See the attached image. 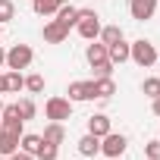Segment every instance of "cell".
<instances>
[{"label":"cell","instance_id":"24","mask_svg":"<svg viewBox=\"0 0 160 160\" xmlns=\"http://www.w3.org/2000/svg\"><path fill=\"white\" fill-rule=\"evenodd\" d=\"M57 157H60V148L50 144V141H44V144L38 148V154H35V160H57Z\"/></svg>","mask_w":160,"mask_h":160},{"label":"cell","instance_id":"19","mask_svg":"<svg viewBox=\"0 0 160 160\" xmlns=\"http://www.w3.org/2000/svg\"><path fill=\"white\" fill-rule=\"evenodd\" d=\"M19 151V138L16 135H7V132H0V157H13Z\"/></svg>","mask_w":160,"mask_h":160},{"label":"cell","instance_id":"21","mask_svg":"<svg viewBox=\"0 0 160 160\" xmlns=\"http://www.w3.org/2000/svg\"><path fill=\"white\" fill-rule=\"evenodd\" d=\"M0 132L22 138V132H25V122H22V119H3V116H0Z\"/></svg>","mask_w":160,"mask_h":160},{"label":"cell","instance_id":"8","mask_svg":"<svg viewBox=\"0 0 160 160\" xmlns=\"http://www.w3.org/2000/svg\"><path fill=\"white\" fill-rule=\"evenodd\" d=\"M66 38H69V28H66L63 22L50 19V22L44 25V41H47V44H63Z\"/></svg>","mask_w":160,"mask_h":160},{"label":"cell","instance_id":"11","mask_svg":"<svg viewBox=\"0 0 160 160\" xmlns=\"http://www.w3.org/2000/svg\"><path fill=\"white\" fill-rule=\"evenodd\" d=\"M88 132H91V135H98V138H104L107 132H113V126H110V116H104V113H94V116H88Z\"/></svg>","mask_w":160,"mask_h":160},{"label":"cell","instance_id":"36","mask_svg":"<svg viewBox=\"0 0 160 160\" xmlns=\"http://www.w3.org/2000/svg\"><path fill=\"white\" fill-rule=\"evenodd\" d=\"M0 160H10V157H0Z\"/></svg>","mask_w":160,"mask_h":160},{"label":"cell","instance_id":"35","mask_svg":"<svg viewBox=\"0 0 160 160\" xmlns=\"http://www.w3.org/2000/svg\"><path fill=\"white\" fill-rule=\"evenodd\" d=\"M0 110H3V101H0Z\"/></svg>","mask_w":160,"mask_h":160},{"label":"cell","instance_id":"15","mask_svg":"<svg viewBox=\"0 0 160 160\" xmlns=\"http://www.w3.org/2000/svg\"><path fill=\"white\" fill-rule=\"evenodd\" d=\"M41 144H44V138L35 132H22V138H19V151H25V154H38Z\"/></svg>","mask_w":160,"mask_h":160},{"label":"cell","instance_id":"25","mask_svg":"<svg viewBox=\"0 0 160 160\" xmlns=\"http://www.w3.org/2000/svg\"><path fill=\"white\" fill-rule=\"evenodd\" d=\"M19 113H22V119H25V122H28V119H35V113H38L35 101H32V98H22V101H19Z\"/></svg>","mask_w":160,"mask_h":160},{"label":"cell","instance_id":"33","mask_svg":"<svg viewBox=\"0 0 160 160\" xmlns=\"http://www.w3.org/2000/svg\"><path fill=\"white\" fill-rule=\"evenodd\" d=\"M107 160H122V157H107Z\"/></svg>","mask_w":160,"mask_h":160},{"label":"cell","instance_id":"29","mask_svg":"<svg viewBox=\"0 0 160 160\" xmlns=\"http://www.w3.org/2000/svg\"><path fill=\"white\" fill-rule=\"evenodd\" d=\"M10 160H35V154H25V151H16Z\"/></svg>","mask_w":160,"mask_h":160},{"label":"cell","instance_id":"7","mask_svg":"<svg viewBox=\"0 0 160 160\" xmlns=\"http://www.w3.org/2000/svg\"><path fill=\"white\" fill-rule=\"evenodd\" d=\"M66 94H69V101H72V104H82V101H94V82H72Z\"/></svg>","mask_w":160,"mask_h":160},{"label":"cell","instance_id":"32","mask_svg":"<svg viewBox=\"0 0 160 160\" xmlns=\"http://www.w3.org/2000/svg\"><path fill=\"white\" fill-rule=\"evenodd\" d=\"M0 94H7V82H3V72H0Z\"/></svg>","mask_w":160,"mask_h":160},{"label":"cell","instance_id":"18","mask_svg":"<svg viewBox=\"0 0 160 160\" xmlns=\"http://www.w3.org/2000/svg\"><path fill=\"white\" fill-rule=\"evenodd\" d=\"M60 7H63L60 0H32V10H35L38 16H53Z\"/></svg>","mask_w":160,"mask_h":160},{"label":"cell","instance_id":"2","mask_svg":"<svg viewBox=\"0 0 160 160\" xmlns=\"http://www.w3.org/2000/svg\"><path fill=\"white\" fill-rule=\"evenodd\" d=\"M75 28H78V35H82L85 41H98V35H101V16L94 10H78Z\"/></svg>","mask_w":160,"mask_h":160},{"label":"cell","instance_id":"12","mask_svg":"<svg viewBox=\"0 0 160 160\" xmlns=\"http://www.w3.org/2000/svg\"><path fill=\"white\" fill-rule=\"evenodd\" d=\"M41 138L60 148V144L66 141V126H63V122H47V126H44V132H41Z\"/></svg>","mask_w":160,"mask_h":160},{"label":"cell","instance_id":"34","mask_svg":"<svg viewBox=\"0 0 160 160\" xmlns=\"http://www.w3.org/2000/svg\"><path fill=\"white\" fill-rule=\"evenodd\" d=\"M60 3H69V0H60Z\"/></svg>","mask_w":160,"mask_h":160},{"label":"cell","instance_id":"17","mask_svg":"<svg viewBox=\"0 0 160 160\" xmlns=\"http://www.w3.org/2000/svg\"><path fill=\"white\" fill-rule=\"evenodd\" d=\"M107 57H110L113 66H116V63H126V60H129V44H126V38H122L119 44H110V47H107Z\"/></svg>","mask_w":160,"mask_h":160},{"label":"cell","instance_id":"31","mask_svg":"<svg viewBox=\"0 0 160 160\" xmlns=\"http://www.w3.org/2000/svg\"><path fill=\"white\" fill-rule=\"evenodd\" d=\"M0 66H7V50H3V44H0Z\"/></svg>","mask_w":160,"mask_h":160},{"label":"cell","instance_id":"28","mask_svg":"<svg viewBox=\"0 0 160 160\" xmlns=\"http://www.w3.org/2000/svg\"><path fill=\"white\" fill-rule=\"evenodd\" d=\"M94 69V78H107V75H113V63L107 60V63H98V66H91Z\"/></svg>","mask_w":160,"mask_h":160},{"label":"cell","instance_id":"13","mask_svg":"<svg viewBox=\"0 0 160 160\" xmlns=\"http://www.w3.org/2000/svg\"><path fill=\"white\" fill-rule=\"evenodd\" d=\"M78 154H82V157H98L101 154V138L98 135H82V138H78Z\"/></svg>","mask_w":160,"mask_h":160},{"label":"cell","instance_id":"20","mask_svg":"<svg viewBox=\"0 0 160 160\" xmlns=\"http://www.w3.org/2000/svg\"><path fill=\"white\" fill-rule=\"evenodd\" d=\"M3 82H7V91H22L25 88V75L10 69V72H3Z\"/></svg>","mask_w":160,"mask_h":160},{"label":"cell","instance_id":"16","mask_svg":"<svg viewBox=\"0 0 160 160\" xmlns=\"http://www.w3.org/2000/svg\"><path fill=\"white\" fill-rule=\"evenodd\" d=\"M98 38H101V44H107V47H110V44H119V41H122V28H119V25H101V35H98Z\"/></svg>","mask_w":160,"mask_h":160},{"label":"cell","instance_id":"27","mask_svg":"<svg viewBox=\"0 0 160 160\" xmlns=\"http://www.w3.org/2000/svg\"><path fill=\"white\" fill-rule=\"evenodd\" d=\"M144 157L148 160H160V138H154V141L144 144Z\"/></svg>","mask_w":160,"mask_h":160},{"label":"cell","instance_id":"23","mask_svg":"<svg viewBox=\"0 0 160 160\" xmlns=\"http://www.w3.org/2000/svg\"><path fill=\"white\" fill-rule=\"evenodd\" d=\"M16 19V3L13 0H0V25H7Z\"/></svg>","mask_w":160,"mask_h":160},{"label":"cell","instance_id":"30","mask_svg":"<svg viewBox=\"0 0 160 160\" xmlns=\"http://www.w3.org/2000/svg\"><path fill=\"white\" fill-rule=\"evenodd\" d=\"M151 107H154V116H160V98H154V104H151Z\"/></svg>","mask_w":160,"mask_h":160},{"label":"cell","instance_id":"9","mask_svg":"<svg viewBox=\"0 0 160 160\" xmlns=\"http://www.w3.org/2000/svg\"><path fill=\"white\" fill-rule=\"evenodd\" d=\"M91 82H94V98H98V101H110V98L116 94L113 75H107V78H91Z\"/></svg>","mask_w":160,"mask_h":160},{"label":"cell","instance_id":"4","mask_svg":"<svg viewBox=\"0 0 160 160\" xmlns=\"http://www.w3.org/2000/svg\"><path fill=\"white\" fill-rule=\"evenodd\" d=\"M44 113L50 122H66V119H72V101L69 98H47Z\"/></svg>","mask_w":160,"mask_h":160},{"label":"cell","instance_id":"26","mask_svg":"<svg viewBox=\"0 0 160 160\" xmlns=\"http://www.w3.org/2000/svg\"><path fill=\"white\" fill-rule=\"evenodd\" d=\"M141 91L154 101V98H160V78H144L141 82Z\"/></svg>","mask_w":160,"mask_h":160},{"label":"cell","instance_id":"10","mask_svg":"<svg viewBox=\"0 0 160 160\" xmlns=\"http://www.w3.org/2000/svg\"><path fill=\"white\" fill-rule=\"evenodd\" d=\"M85 60H88V66L107 63V60H110V57H107V44H101V41H91V44L85 47Z\"/></svg>","mask_w":160,"mask_h":160},{"label":"cell","instance_id":"1","mask_svg":"<svg viewBox=\"0 0 160 160\" xmlns=\"http://www.w3.org/2000/svg\"><path fill=\"white\" fill-rule=\"evenodd\" d=\"M129 60H132V63H138L141 69H148V66H154V63H157V47H154L151 41L138 38L135 44H129Z\"/></svg>","mask_w":160,"mask_h":160},{"label":"cell","instance_id":"22","mask_svg":"<svg viewBox=\"0 0 160 160\" xmlns=\"http://www.w3.org/2000/svg\"><path fill=\"white\" fill-rule=\"evenodd\" d=\"M25 91H28V94H41V91H44V75H38V72L25 75Z\"/></svg>","mask_w":160,"mask_h":160},{"label":"cell","instance_id":"5","mask_svg":"<svg viewBox=\"0 0 160 160\" xmlns=\"http://www.w3.org/2000/svg\"><path fill=\"white\" fill-rule=\"evenodd\" d=\"M126 148H129V138L119 135V132H107L101 138V154H107V157H122Z\"/></svg>","mask_w":160,"mask_h":160},{"label":"cell","instance_id":"37","mask_svg":"<svg viewBox=\"0 0 160 160\" xmlns=\"http://www.w3.org/2000/svg\"><path fill=\"white\" fill-rule=\"evenodd\" d=\"M0 32H3V25H0Z\"/></svg>","mask_w":160,"mask_h":160},{"label":"cell","instance_id":"6","mask_svg":"<svg viewBox=\"0 0 160 160\" xmlns=\"http://www.w3.org/2000/svg\"><path fill=\"white\" fill-rule=\"evenodd\" d=\"M129 13L135 22H148L157 13V0H129Z\"/></svg>","mask_w":160,"mask_h":160},{"label":"cell","instance_id":"14","mask_svg":"<svg viewBox=\"0 0 160 160\" xmlns=\"http://www.w3.org/2000/svg\"><path fill=\"white\" fill-rule=\"evenodd\" d=\"M53 16H57V22H63L66 28H72V25L78 22V7H72V3H63V7H60Z\"/></svg>","mask_w":160,"mask_h":160},{"label":"cell","instance_id":"3","mask_svg":"<svg viewBox=\"0 0 160 160\" xmlns=\"http://www.w3.org/2000/svg\"><path fill=\"white\" fill-rule=\"evenodd\" d=\"M32 60H35V50H32L28 44H13V47L7 50V69L22 72V69L32 66Z\"/></svg>","mask_w":160,"mask_h":160}]
</instances>
